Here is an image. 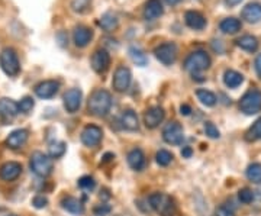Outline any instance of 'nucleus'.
Returning a JSON list of instances; mask_svg holds the SVG:
<instances>
[{"instance_id":"nucleus-33","label":"nucleus","mask_w":261,"mask_h":216,"mask_svg":"<svg viewBox=\"0 0 261 216\" xmlns=\"http://www.w3.org/2000/svg\"><path fill=\"white\" fill-rule=\"evenodd\" d=\"M65 151H67V145H65V142L61 141L53 142L49 145V148H48V152H49L51 158H61L65 154Z\"/></svg>"},{"instance_id":"nucleus-23","label":"nucleus","mask_w":261,"mask_h":216,"mask_svg":"<svg viewBox=\"0 0 261 216\" xmlns=\"http://www.w3.org/2000/svg\"><path fill=\"white\" fill-rule=\"evenodd\" d=\"M163 15V5L160 0H148L144 8V19L145 20H154Z\"/></svg>"},{"instance_id":"nucleus-36","label":"nucleus","mask_w":261,"mask_h":216,"mask_svg":"<svg viewBox=\"0 0 261 216\" xmlns=\"http://www.w3.org/2000/svg\"><path fill=\"white\" fill-rule=\"evenodd\" d=\"M238 199H240L241 203L248 205V203H251L252 200H254V193H252V190H250V188H241L238 192Z\"/></svg>"},{"instance_id":"nucleus-27","label":"nucleus","mask_w":261,"mask_h":216,"mask_svg":"<svg viewBox=\"0 0 261 216\" xmlns=\"http://www.w3.org/2000/svg\"><path fill=\"white\" fill-rule=\"evenodd\" d=\"M237 45L248 52H255L258 48V39L252 35H244L240 39H237Z\"/></svg>"},{"instance_id":"nucleus-17","label":"nucleus","mask_w":261,"mask_h":216,"mask_svg":"<svg viewBox=\"0 0 261 216\" xmlns=\"http://www.w3.org/2000/svg\"><path fill=\"white\" fill-rule=\"evenodd\" d=\"M29 132L27 129H16V131L10 132L8 140H6V145L12 148V150H19L22 148L27 141H28Z\"/></svg>"},{"instance_id":"nucleus-34","label":"nucleus","mask_w":261,"mask_h":216,"mask_svg":"<svg viewBox=\"0 0 261 216\" xmlns=\"http://www.w3.org/2000/svg\"><path fill=\"white\" fill-rule=\"evenodd\" d=\"M92 0H73L71 2V9L77 12V13H86L90 9Z\"/></svg>"},{"instance_id":"nucleus-30","label":"nucleus","mask_w":261,"mask_h":216,"mask_svg":"<svg viewBox=\"0 0 261 216\" xmlns=\"http://www.w3.org/2000/svg\"><path fill=\"white\" fill-rule=\"evenodd\" d=\"M196 96H197V99L200 100V103L205 104L207 107H212V106L216 104V96H215L212 92L206 90V89H199V90L196 92Z\"/></svg>"},{"instance_id":"nucleus-2","label":"nucleus","mask_w":261,"mask_h":216,"mask_svg":"<svg viewBox=\"0 0 261 216\" xmlns=\"http://www.w3.org/2000/svg\"><path fill=\"white\" fill-rule=\"evenodd\" d=\"M211 67V57L209 54L203 51V49H197L193 51L190 56L187 57L186 61H185V68L190 74L193 75V78L200 77V73L205 71Z\"/></svg>"},{"instance_id":"nucleus-6","label":"nucleus","mask_w":261,"mask_h":216,"mask_svg":"<svg viewBox=\"0 0 261 216\" xmlns=\"http://www.w3.org/2000/svg\"><path fill=\"white\" fill-rule=\"evenodd\" d=\"M240 109L245 115H255L261 111V92L251 89L240 100Z\"/></svg>"},{"instance_id":"nucleus-28","label":"nucleus","mask_w":261,"mask_h":216,"mask_svg":"<svg viewBox=\"0 0 261 216\" xmlns=\"http://www.w3.org/2000/svg\"><path fill=\"white\" fill-rule=\"evenodd\" d=\"M241 26H243V25H241V22H240L237 18H226L219 23V28H221V31H222L224 34H229V35L237 34V32L241 29Z\"/></svg>"},{"instance_id":"nucleus-42","label":"nucleus","mask_w":261,"mask_h":216,"mask_svg":"<svg viewBox=\"0 0 261 216\" xmlns=\"http://www.w3.org/2000/svg\"><path fill=\"white\" fill-rule=\"evenodd\" d=\"M109 212H111V206L106 205V203L94 207V213H96V215H106V213H109Z\"/></svg>"},{"instance_id":"nucleus-9","label":"nucleus","mask_w":261,"mask_h":216,"mask_svg":"<svg viewBox=\"0 0 261 216\" xmlns=\"http://www.w3.org/2000/svg\"><path fill=\"white\" fill-rule=\"evenodd\" d=\"M130 80H132V73H130V70L128 67H118L116 68V71H115V74H113V82L112 86L113 89L116 90V92H125L130 85Z\"/></svg>"},{"instance_id":"nucleus-22","label":"nucleus","mask_w":261,"mask_h":216,"mask_svg":"<svg viewBox=\"0 0 261 216\" xmlns=\"http://www.w3.org/2000/svg\"><path fill=\"white\" fill-rule=\"evenodd\" d=\"M61 207L73 215H83L84 213V205L79 199L73 198V196H65L61 200Z\"/></svg>"},{"instance_id":"nucleus-7","label":"nucleus","mask_w":261,"mask_h":216,"mask_svg":"<svg viewBox=\"0 0 261 216\" xmlns=\"http://www.w3.org/2000/svg\"><path fill=\"white\" fill-rule=\"evenodd\" d=\"M154 54L160 63H163L164 66H171L177 60V47L173 42H166L155 48Z\"/></svg>"},{"instance_id":"nucleus-39","label":"nucleus","mask_w":261,"mask_h":216,"mask_svg":"<svg viewBox=\"0 0 261 216\" xmlns=\"http://www.w3.org/2000/svg\"><path fill=\"white\" fill-rule=\"evenodd\" d=\"M205 132L209 138H214V140H216V138H219V137H221L219 129H218V128H216V126H215L212 122L205 123Z\"/></svg>"},{"instance_id":"nucleus-12","label":"nucleus","mask_w":261,"mask_h":216,"mask_svg":"<svg viewBox=\"0 0 261 216\" xmlns=\"http://www.w3.org/2000/svg\"><path fill=\"white\" fill-rule=\"evenodd\" d=\"M164 116H166V113L161 106H152L144 113V123L148 129H154L164 121Z\"/></svg>"},{"instance_id":"nucleus-8","label":"nucleus","mask_w":261,"mask_h":216,"mask_svg":"<svg viewBox=\"0 0 261 216\" xmlns=\"http://www.w3.org/2000/svg\"><path fill=\"white\" fill-rule=\"evenodd\" d=\"M163 140L170 145H180L185 141L183 126L178 122H170L163 129Z\"/></svg>"},{"instance_id":"nucleus-4","label":"nucleus","mask_w":261,"mask_h":216,"mask_svg":"<svg viewBox=\"0 0 261 216\" xmlns=\"http://www.w3.org/2000/svg\"><path fill=\"white\" fill-rule=\"evenodd\" d=\"M29 166H31V170L39 177H47L53 173V158L41 151H35L31 155Z\"/></svg>"},{"instance_id":"nucleus-11","label":"nucleus","mask_w":261,"mask_h":216,"mask_svg":"<svg viewBox=\"0 0 261 216\" xmlns=\"http://www.w3.org/2000/svg\"><path fill=\"white\" fill-rule=\"evenodd\" d=\"M103 132L96 125H87L82 132V142L86 147H97L102 141Z\"/></svg>"},{"instance_id":"nucleus-16","label":"nucleus","mask_w":261,"mask_h":216,"mask_svg":"<svg viewBox=\"0 0 261 216\" xmlns=\"http://www.w3.org/2000/svg\"><path fill=\"white\" fill-rule=\"evenodd\" d=\"M73 39H74V44L77 47H86L93 39V31L90 28H87V26H84V25H79V26L74 28Z\"/></svg>"},{"instance_id":"nucleus-47","label":"nucleus","mask_w":261,"mask_h":216,"mask_svg":"<svg viewBox=\"0 0 261 216\" xmlns=\"http://www.w3.org/2000/svg\"><path fill=\"white\" fill-rule=\"evenodd\" d=\"M163 2H166V3H167V5H170V6H174V5L180 3L181 0H163Z\"/></svg>"},{"instance_id":"nucleus-3","label":"nucleus","mask_w":261,"mask_h":216,"mask_svg":"<svg viewBox=\"0 0 261 216\" xmlns=\"http://www.w3.org/2000/svg\"><path fill=\"white\" fill-rule=\"evenodd\" d=\"M149 205L160 216H174L177 212L176 202L166 193H152L149 196Z\"/></svg>"},{"instance_id":"nucleus-15","label":"nucleus","mask_w":261,"mask_h":216,"mask_svg":"<svg viewBox=\"0 0 261 216\" xmlns=\"http://www.w3.org/2000/svg\"><path fill=\"white\" fill-rule=\"evenodd\" d=\"M20 173H22V166L16 161H9L0 167V179L5 181H13L20 176Z\"/></svg>"},{"instance_id":"nucleus-26","label":"nucleus","mask_w":261,"mask_h":216,"mask_svg":"<svg viewBox=\"0 0 261 216\" xmlns=\"http://www.w3.org/2000/svg\"><path fill=\"white\" fill-rule=\"evenodd\" d=\"M244 77L241 73L235 71V70H226L224 74V83L229 89H237L238 86L243 85Z\"/></svg>"},{"instance_id":"nucleus-49","label":"nucleus","mask_w":261,"mask_h":216,"mask_svg":"<svg viewBox=\"0 0 261 216\" xmlns=\"http://www.w3.org/2000/svg\"><path fill=\"white\" fill-rule=\"evenodd\" d=\"M10 216H15V215H10Z\"/></svg>"},{"instance_id":"nucleus-46","label":"nucleus","mask_w":261,"mask_h":216,"mask_svg":"<svg viewBox=\"0 0 261 216\" xmlns=\"http://www.w3.org/2000/svg\"><path fill=\"white\" fill-rule=\"evenodd\" d=\"M243 0H225V3L229 6V8H232V6H237V5H240Z\"/></svg>"},{"instance_id":"nucleus-31","label":"nucleus","mask_w":261,"mask_h":216,"mask_svg":"<svg viewBox=\"0 0 261 216\" xmlns=\"http://www.w3.org/2000/svg\"><path fill=\"white\" fill-rule=\"evenodd\" d=\"M247 174V179L255 183V184H260L261 183V164L260 163H252L248 166V169L245 171Z\"/></svg>"},{"instance_id":"nucleus-45","label":"nucleus","mask_w":261,"mask_h":216,"mask_svg":"<svg viewBox=\"0 0 261 216\" xmlns=\"http://www.w3.org/2000/svg\"><path fill=\"white\" fill-rule=\"evenodd\" d=\"M192 154H193V151L190 147H185L183 150H181V155H183V158H190L192 157Z\"/></svg>"},{"instance_id":"nucleus-44","label":"nucleus","mask_w":261,"mask_h":216,"mask_svg":"<svg viewBox=\"0 0 261 216\" xmlns=\"http://www.w3.org/2000/svg\"><path fill=\"white\" fill-rule=\"evenodd\" d=\"M190 112H192V107H190L189 104H181V106H180V113H181V115L189 116V115H190Z\"/></svg>"},{"instance_id":"nucleus-29","label":"nucleus","mask_w":261,"mask_h":216,"mask_svg":"<svg viewBox=\"0 0 261 216\" xmlns=\"http://www.w3.org/2000/svg\"><path fill=\"white\" fill-rule=\"evenodd\" d=\"M244 138H245V141L247 142H255L258 141V140H261V118L260 119H257V121L248 128V131L245 132V135H244Z\"/></svg>"},{"instance_id":"nucleus-19","label":"nucleus","mask_w":261,"mask_h":216,"mask_svg":"<svg viewBox=\"0 0 261 216\" xmlns=\"http://www.w3.org/2000/svg\"><path fill=\"white\" fill-rule=\"evenodd\" d=\"M185 20L189 28L195 29V31H202L206 26V19L200 12L196 10H189L185 15Z\"/></svg>"},{"instance_id":"nucleus-18","label":"nucleus","mask_w":261,"mask_h":216,"mask_svg":"<svg viewBox=\"0 0 261 216\" xmlns=\"http://www.w3.org/2000/svg\"><path fill=\"white\" fill-rule=\"evenodd\" d=\"M241 18L248 23H257L261 20V5L260 3H248L241 12Z\"/></svg>"},{"instance_id":"nucleus-43","label":"nucleus","mask_w":261,"mask_h":216,"mask_svg":"<svg viewBox=\"0 0 261 216\" xmlns=\"http://www.w3.org/2000/svg\"><path fill=\"white\" fill-rule=\"evenodd\" d=\"M255 71H257V74H258V77L261 78V54H258L257 56V58H255Z\"/></svg>"},{"instance_id":"nucleus-5","label":"nucleus","mask_w":261,"mask_h":216,"mask_svg":"<svg viewBox=\"0 0 261 216\" xmlns=\"http://www.w3.org/2000/svg\"><path fill=\"white\" fill-rule=\"evenodd\" d=\"M0 67L5 71V74L15 77L20 71V63H19L18 54L13 48H3L0 52Z\"/></svg>"},{"instance_id":"nucleus-10","label":"nucleus","mask_w":261,"mask_h":216,"mask_svg":"<svg viewBox=\"0 0 261 216\" xmlns=\"http://www.w3.org/2000/svg\"><path fill=\"white\" fill-rule=\"evenodd\" d=\"M92 68L97 74H103L111 66V56L106 49H96L92 56Z\"/></svg>"},{"instance_id":"nucleus-1","label":"nucleus","mask_w":261,"mask_h":216,"mask_svg":"<svg viewBox=\"0 0 261 216\" xmlns=\"http://www.w3.org/2000/svg\"><path fill=\"white\" fill-rule=\"evenodd\" d=\"M87 107H89V112L92 115L103 118L109 113L111 107H112V96L108 90L97 89L90 94Z\"/></svg>"},{"instance_id":"nucleus-35","label":"nucleus","mask_w":261,"mask_h":216,"mask_svg":"<svg viewBox=\"0 0 261 216\" xmlns=\"http://www.w3.org/2000/svg\"><path fill=\"white\" fill-rule=\"evenodd\" d=\"M155 160L159 163L161 167H167L168 164L173 161V154L168 152L167 150H160L155 155Z\"/></svg>"},{"instance_id":"nucleus-25","label":"nucleus","mask_w":261,"mask_h":216,"mask_svg":"<svg viewBox=\"0 0 261 216\" xmlns=\"http://www.w3.org/2000/svg\"><path fill=\"white\" fill-rule=\"evenodd\" d=\"M118 25H119V19L113 12H106L99 19V26L105 31H108V32L118 28Z\"/></svg>"},{"instance_id":"nucleus-32","label":"nucleus","mask_w":261,"mask_h":216,"mask_svg":"<svg viewBox=\"0 0 261 216\" xmlns=\"http://www.w3.org/2000/svg\"><path fill=\"white\" fill-rule=\"evenodd\" d=\"M129 57H130V60H132L137 66H140V67L147 66V63H148L147 56L141 51L140 48H137V47L129 48Z\"/></svg>"},{"instance_id":"nucleus-48","label":"nucleus","mask_w":261,"mask_h":216,"mask_svg":"<svg viewBox=\"0 0 261 216\" xmlns=\"http://www.w3.org/2000/svg\"><path fill=\"white\" fill-rule=\"evenodd\" d=\"M113 158V154H106L105 157H103L102 163H108V161H111Z\"/></svg>"},{"instance_id":"nucleus-24","label":"nucleus","mask_w":261,"mask_h":216,"mask_svg":"<svg viewBox=\"0 0 261 216\" xmlns=\"http://www.w3.org/2000/svg\"><path fill=\"white\" fill-rule=\"evenodd\" d=\"M128 164L132 170L135 171H141L145 167V155L140 148H135L128 154Z\"/></svg>"},{"instance_id":"nucleus-38","label":"nucleus","mask_w":261,"mask_h":216,"mask_svg":"<svg viewBox=\"0 0 261 216\" xmlns=\"http://www.w3.org/2000/svg\"><path fill=\"white\" fill-rule=\"evenodd\" d=\"M94 186H96V181L90 176H83L79 180V187L83 188V190H93Z\"/></svg>"},{"instance_id":"nucleus-21","label":"nucleus","mask_w":261,"mask_h":216,"mask_svg":"<svg viewBox=\"0 0 261 216\" xmlns=\"http://www.w3.org/2000/svg\"><path fill=\"white\" fill-rule=\"evenodd\" d=\"M121 125L123 129H126V131H138V128H140V122H138V116H137V113L134 112V111H125V112L122 113L121 116Z\"/></svg>"},{"instance_id":"nucleus-14","label":"nucleus","mask_w":261,"mask_h":216,"mask_svg":"<svg viewBox=\"0 0 261 216\" xmlns=\"http://www.w3.org/2000/svg\"><path fill=\"white\" fill-rule=\"evenodd\" d=\"M82 99H83V93L80 89H70L64 94V107L67 109V112H77L82 106Z\"/></svg>"},{"instance_id":"nucleus-20","label":"nucleus","mask_w":261,"mask_h":216,"mask_svg":"<svg viewBox=\"0 0 261 216\" xmlns=\"http://www.w3.org/2000/svg\"><path fill=\"white\" fill-rule=\"evenodd\" d=\"M19 113V104L10 99H0V116L3 119H12Z\"/></svg>"},{"instance_id":"nucleus-40","label":"nucleus","mask_w":261,"mask_h":216,"mask_svg":"<svg viewBox=\"0 0 261 216\" xmlns=\"http://www.w3.org/2000/svg\"><path fill=\"white\" fill-rule=\"evenodd\" d=\"M32 205L37 207V209H44V207H47L48 199L45 196H42V195H38L32 200Z\"/></svg>"},{"instance_id":"nucleus-41","label":"nucleus","mask_w":261,"mask_h":216,"mask_svg":"<svg viewBox=\"0 0 261 216\" xmlns=\"http://www.w3.org/2000/svg\"><path fill=\"white\" fill-rule=\"evenodd\" d=\"M215 216H235V213H233L232 209H229L228 206L222 205V206L216 207V210H215Z\"/></svg>"},{"instance_id":"nucleus-37","label":"nucleus","mask_w":261,"mask_h":216,"mask_svg":"<svg viewBox=\"0 0 261 216\" xmlns=\"http://www.w3.org/2000/svg\"><path fill=\"white\" fill-rule=\"evenodd\" d=\"M19 112L22 113H29L32 109H34V100L32 97H23L20 102H19Z\"/></svg>"},{"instance_id":"nucleus-13","label":"nucleus","mask_w":261,"mask_h":216,"mask_svg":"<svg viewBox=\"0 0 261 216\" xmlns=\"http://www.w3.org/2000/svg\"><path fill=\"white\" fill-rule=\"evenodd\" d=\"M60 90V83L56 80H45L35 86V94L41 99H51Z\"/></svg>"}]
</instances>
